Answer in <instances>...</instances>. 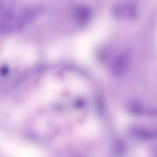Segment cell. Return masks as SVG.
Wrapping results in <instances>:
<instances>
[{"label": "cell", "mask_w": 157, "mask_h": 157, "mask_svg": "<svg viewBox=\"0 0 157 157\" xmlns=\"http://www.w3.org/2000/svg\"><path fill=\"white\" fill-rule=\"evenodd\" d=\"M128 108L129 112L134 115L157 116V109L145 107L137 101H132L130 102Z\"/></svg>", "instance_id": "1"}, {"label": "cell", "mask_w": 157, "mask_h": 157, "mask_svg": "<svg viewBox=\"0 0 157 157\" xmlns=\"http://www.w3.org/2000/svg\"><path fill=\"white\" fill-rule=\"evenodd\" d=\"M128 63V60L126 55H119L115 60L112 66L113 74L117 76L123 75L127 70Z\"/></svg>", "instance_id": "2"}, {"label": "cell", "mask_w": 157, "mask_h": 157, "mask_svg": "<svg viewBox=\"0 0 157 157\" xmlns=\"http://www.w3.org/2000/svg\"><path fill=\"white\" fill-rule=\"evenodd\" d=\"M131 133L134 137L143 140H150L157 138V128L148 129L135 127L131 130Z\"/></svg>", "instance_id": "3"}, {"label": "cell", "mask_w": 157, "mask_h": 157, "mask_svg": "<svg viewBox=\"0 0 157 157\" xmlns=\"http://www.w3.org/2000/svg\"><path fill=\"white\" fill-rule=\"evenodd\" d=\"M91 13L90 9L84 6L76 8L74 15L75 19L78 22L83 24L87 22L90 19Z\"/></svg>", "instance_id": "4"}]
</instances>
